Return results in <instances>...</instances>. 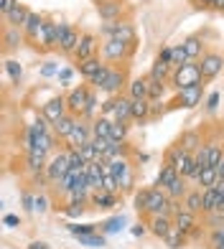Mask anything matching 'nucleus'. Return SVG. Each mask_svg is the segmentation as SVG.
<instances>
[{
  "instance_id": "f257e3e1",
  "label": "nucleus",
  "mask_w": 224,
  "mask_h": 249,
  "mask_svg": "<svg viewBox=\"0 0 224 249\" xmlns=\"http://www.w3.org/2000/svg\"><path fill=\"white\" fill-rule=\"evenodd\" d=\"M196 84H204V76H201V69H199L196 61H188L186 66H181V69H173L171 87L176 89V92L188 89V87H196Z\"/></svg>"
},
{
  "instance_id": "f03ea898",
  "label": "nucleus",
  "mask_w": 224,
  "mask_h": 249,
  "mask_svg": "<svg viewBox=\"0 0 224 249\" xmlns=\"http://www.w3.org/2000/svg\"><path fill=\"white\" fill-rule=\"evenodd\" d=\"M132 53H135V46H132V43L117 41V38H105V43H102V61H107L112 66L125 64Z\"/></svg>"
},
{
  "instance_id": "7ed1b4c3",
  "label": "nucleus",
  "mask_w": 224,
  "mask_h": 249,
  "mask_svg": "<svg viewBox=\"0 0 224 249\" xmlns=\"http://www.w3.org/2000/svg\"><path fill=\"white\" fill-rule=\"evenodd\" d=\"M99 36H102V38H117V41H125V43H132V46H135V28H132V23L125 20V18L102 23Z\"/></svg>"
},
{
  "instance_id": "20e7f679",
  "label": "nucleus",
  "mask_w": 224,
  "mask_h": 249,
  "mask_svg": "<svg viewBox=\"0 0 224 249\" xmlns=\"http://www.w3.org/2000/svg\"><path fill=\"white\" fill-rule=\"evenodd\" d=\"M99 115L105 117H112V120H122V122H130L132 120V99L130 97H110L105 105H102V112Z\"/></svg>"
},
{
  "instance_id": "39448f33",
  "label": "nucleus",
  "mask_w": 224,
  "mask_h": 249,
  "mask_svg": "<svg viewBox=\"0 0 224 249\" xmlns=\"http://www.w3.org/2000/svg\"><path fill=\"white\" fill-rule=\"evenodd\" d=\"M89 140H92V122L79 117L74 124V130L64 138V145H66V150H82Z\"/></svg>"
},
{
  "instance_id": "423d86ee",
  "label": "nucleus",
  "mask_w": 224,
  "mask_h": 249,
  "mask_svg": "<svg viewBox=\"0 0 224 249\" xmlns=\"http://www.w3.org/2000/svg\"><path fill=\"white\" fill-rule=\"evenodd\" d=\"M72 171V163H69V153L66 150H59V153H54L51 155V160L46 165V180L49 183H59V180Z\"/></svg>"
},
{
  "instance_id": "0eeeda50",
  "label": "nucleus",
  "mask_w": 224,
  "mask_h": 249,
  "mask_svg": "<svg viewBox=\"0 0 224 249\" xmlns=\"http://www.w3.org/2000/svg\"><path fill=\"white\" fill-rule=\"evenodd\" d=\"M171 211H173V198L166 194V188H150L145 216H158V213H171Z\"/></svg>"
},
{
  "instance_id": "6e6552de",
  "label": "nucleus",
  "mask_w": 224,
  "mask_h": 249,
  "mask_svg": "<svg viewBox=\"0 0 224 249\" xmlns=\"http://www.w3.org/2000/svg\"><path fill=\"white\" fill-rule=\"evenodd\" d=\"M61 31H64V23H54V20H46L38 33V41L36 46H41L43 51H51V49H59V41H61Z\"/></svg>"
},
{
  "instance_id": "1a4fd4ad",
  "label": "nucleus",
  "mask_w": 224,
  "mask_h": 249,
  "mask_svg": "<svg viewBox=\"0 0 224 249\" xmlns=\"http://www.w3.org/2000/svg\"><path fill=\"white\" fill-rule=\"evenodd\" d=\"M128 84H130V82H128V71L122 69V66H112L107 82L102 84V89H99V92H105L107 97H117V94H122V89H125Z\"/></svg>"
},
{
  "instance_id": "9d476101",
  "label": "nucleus",
  "mask_w": 224,
  "mask_h": 249,
  "mask_svg": "<svg viewBox=\"0 0 224 249\" xmlns=\"http://www.w3.org/2000/svg\"><path fill=\"white\" fill-rule=\"evenodd\" d=\"M97 51H99V38L94 36V33H82V41H79V46H76V51H74L72 59H74L76 64H84V61H89V59H94Z\"/></svg>"
},
{
  "instance_id": "9b49d317",
  "label": "nucleus",
  "mask_w": 224,
  "mask_h": 249,
  "mask_svg": "<svg viewBox=\"0 0 224 249\" xmlns=\"http://www.w3.org/2000/svg\"><path fill=\"white\" fill-rule=\"evenodd\" d=\"M204 102V84H196V87H188V89H181L176 92V99L173 105L176 107H184V109H194Z\"/></svg>"
},
{
  "instance_id": "f8f14e48",
  "label": "nucleus",
  "mask_w": 224,
  "mask_h": 249,
  "mask_svg": "<svg viewBox=\"0 0 224 249\" xmlns=\"http://www.w3.org/2000/svg\"><path fill=\"white\" fill-rule=\"evenodd\" d=\"M199 69H201V76H204V82H211V79H217L222 71H224V59L219 53H204L199 59Z\"/></svg>"
},
{
  "instance_id": "ddd939ff",
  "label": "nucleus",
  "mask_w": 224,
  "mask_h": 249,
  "mask_svg": "<svg viewBox=\"0 0 224 249\" xmlns=\"http://www.w3.org/2000/svg\"><path fill=\"white\" fill-rule=\"evenodd\" d=\"M64 115H69V107H66V97H54L46 105H41V117H46L51 124L59 122Z\"/></svg>"
},
{
  "instance_id": "4468645a",
  "label": "nucleus",
  "mask_w": 224,
  "mask_h": 249,
  "mask_svg": "<svg viewBox=\"0 0 224 249\" xmlns=\"http://www.w3.org/2000/svg\"><path fill=\"white\" fill-rule=\"evenodd\" d=\"M89 92H92L89 87H74L72 92L66 94V107H69L72 115L82 117V112H84V107H87V99H89Z\"/></svg>"
},
{
  "instance_id": "2eb2a0df",
  "label": "nucleus",
  "mask_w": 224,
  "mask_h": 249,
  "mask_svg": "<svg viewBox=\"0 0 224 249\" xmlns=\"http://www.w3.org/2000/svg\"><path fill=\"white\" fill-rule=\"evenodd\" d=\"M79 41H82V31L74 28V26H69V23H64L61 41H59V51L66 53V56H74L76 46H79Z\"/></svg>"
},
{
  "instance_id": "dca6fc26",
  "label": "nucleus",
  "mask_w": 224,
  "mask_h": 249,
  "mask_svg": "<svg viewBox=\"0 0 224 249\" xmlns=\"http://www.w3.org/2000/svg\"><path fill=\"white\" fill-rule=\"evenodd\" d=\"M173 226L176 229H181L184 234H188V236H194L196 234V213L194 211H188L186 206L184 209H178L176 213H173Z\"/></svg>"
},
{
  "instance_id": "f3484780",
  "label": "nucleus",
  "mask_w": 224,
  "mask_h": 249,
  "mask_svg": "<svg viewBox=\"0 0 224 249\" xmlns=\"http://www.w3.org/2000/svg\"><path fill=\"white\" fill-rule=\"evenodd\" d=\"M171 229H173V216H171V213H158V216H148V231L155 234L158 239H166Z\"/></svg>"
},
{
  "instance_id": "a211bd4d",
  "label": "nucleus",
  "mask_w": 224,
  "mask_h": 249,
  "mask_svg": "<svg viewBox=\"0 0 224 249\" xmlns=\"http://www.w3.org/2000/svg\"><path fill=\"white\" fill-rule=\"evenodd\" d=\"M125 13V3L122 0H105V3H97V16L105 20H120Z\"/></svg>"
},
{
  "instance_id": "6ab92c4d",
  "label": "nucleus",
  "mask_w": 224,
  "mask_h": 249,
  "mask_svg": "<svg viewBox=\"0 0 224 249\" xmlns=\"http://www.w3.org/2000/svg\"><path fill=\"white\" fill-rule=\"evenodd\" d=\"M46 153H41V150H26V171L31 176H38V173H46Z\"/></svg>"
},
{
  "instance_id": "aec40b11",
  "label": "nucleus",
  "mask_w": 224,
  "mask_h": 249,
  "mask_svg": "<svg viewBox=\"0 0 224 249\" xmlns=\"http://www.w3.org/2000/svg\"><path fill=\"white\" fill-rule=\"evenodd\" d=\"M23 41H26V33H23V28L5 26V31H3V49H5V51H16V49H18Z\"/></svg>"
},
{
  "instance_id": "412c9836",
  "label": "nucleus",
  "mask_w": 224,
  "mask_h": 249,
  "mask_svg": "<svg viewBox=\"0 0 224 249\" xmlns=\"http://www.w3.org/2000/svg\"><path fill=\"white\" fill-rule=\"evenodd\" d=\"M89 206H94V209H115L117 206V194H110V191H92V194H89Z\"/></svg>"
},
{
  "instance_id": "4be33fe9",
  "label": "nucleus",
  "mask_w": 224,
  "mask_h": 249,
  "mask_svg": "<svg viewBox=\"0 0 224 249\" xmlns=\"http://www.w3.org/2000/svg\"><path fill=\"white\" fill-rule=\"evenodd\" d=\"M128 97L130 99H150L148 94V76H138L128 84Z\"/></svg>"
},
{
  "instance_id": "5701e85b",
  "label": "nucleus",
  "mask_w": 224,
  "mask_h": 249,
  "mask_svg": "<svg viewBox=\"0 0 224 249\" xmlns=\"http://www.w3.org/2000/svg\"><path fill=\"white\" fill-rule=\"evenodd\" d=\"M43 23H46V20H43L38 13H31L28 20H26V26H23L26 41H33V43H36V41H38V33H41V28H43Z\"/></svg>"
},
{
  "instance_id": "b1692460",
  "label": "nucleus",
  "mask_w": 224,
  "mask_h": 249,
  "mask_svg": "<svg viewBox=\"0 0 224 249\" xmlns=\"http://www.w3.org/2000/svg\"><path fill=\"white\" fill-rule=\"evenodd\" d=\"M76 120H79V117H76V115H72V112H69V115H64L59 122H54L51 124V130H54V135H56V138H66V135H69L72 130H74V124H76Z\"/></svg>"
},
{
  "instance_id": "393cba45",
  "label": "nucleus",
  "mask_w": 224,
  "mask_h": 249,
  "mask_svg": "<svg viewBox=\"0 0 224 249\" xmlns=\"http://www.w3.org/2000/svg\"><path fill=\"white\" fill-rule=\"evenodd\" d=\"M105 64H107V61H99V56H94V59H89V61H84V64H76V66H79V74L87 79V82H92V79L102 71Z\"/></svg>"
},
{
  "instance_id": "a878e982",
  "label": "nucleus",
  "mask_w": 224,
  "mask_h": 249,
  "mask_svg": "<svg viewBox=\"0 0 224 249\" xmlns=\"http://www.w3.org/2000/svg\"><path fill=\"white\" fill-rule=\"evenodd\" d=\"M28 16H31V10L23 5V3H18L13 10H10V13H8V26H16V28H23L26 26V20H28Z\"/></svg>"
},
{
  "instance_id": "bb28decb",
  "label": "nucleus",
  "mask_w": 224,
  "mask_h": 249,
  "mask_svg": "<svg viewBox=\"0 0 224 249\" xmlns=\"http://www.w3.org/2000/svg\"><path fill=\"white\" fill-rule=\"evenodd\" d=\"M150 120V99H132V122Z\"/></svg>"
},
{
  "instance_id": "cd10ccee",
  "label": "nucleus",
  "mask_w": 224,
  "mask_h": 249,
  "mask_svg": "<svg viewBox=\"0 0 224 249\" xmlns=\"http://www.w3.org/2000/svg\"><path fill=\"white\" fill-rule=\"evenodd\" d=\"M110 130H112V117L99 115L97 120H92V138H107L110 140Z\"/></svg>"
},
{
  "instance_id": "c85d7f7f",
  "label": "nucleus",
  "mask_w": 224,
  "mask_h": 249,
  "mask_svg": "<svg viewBox=\"0 0 224 249\" xmlns=\"http://www.w3.org/2000/svg\"><path fill=\"white\" fill-rule=\"evenodd\" d=\"M176 176H178L176 168H173V165H168V163H163V165H161V171H158V176H155V186H158V188H168V186L173 183V178H176Z\"/></svg>"
},
{
  "instance_id": "c756f323",
  "label": "nucleus",
  "mask_w": 224,
  "mask_h": 249,
  "mask_svg": "<svg viewBox=\"0 0 224 249\" xmlns=\"http://www.w3.org/2000/svg\"><path fill=\"white\" fill-rule=\"evenodd\" d=\"M184 49H186V53H188V59H191V61H196V59L204 56V43H201L199 36H188L184 41Z\"/></svg>"
},
{
  "instance_id": "7c9ffc66",
  "label": "nucleus",
  "mask_w": 224,
  "mask_h": 249,
  "mask_svg": "<svg viewBox=\"0 0 224 249\" xmlns=\"http://www.w3.org/2000/svg\"><path fill=\"white\" fill-rule=\"evenodd\" d=\"M184 206L188 211H194V213H204V201H201V188L196 191H188V194L184 196Z\"/></svg>"
},
{
  "instance_id": "2f4dec72",
  "label": "nucleus",
  "mask_w": 224,
  "mask_h": 249,
  "mask_svg": "<svg viewBox=\"0 0 224 249\" xmlns=\"http://www.w3.org/2000/svg\"><path fill=\"white\" fill-rule=\"evenodd\" d=\"M166 194L171 196L173 201H178V198H184V196L188 194V191H186V176H181V173H178V176L173 178V183H171V186L166 188Z\"/></svg>"
},
{
  "instance_id": "473e14b6",
  "label": "nucleus",
  "mask_w": 224,
  "mask_h": 249,
  "mask_svg": "<svg viewBox=\"0 0 224 249\" xmlns=\"http://www.w3.org/2000/svg\"><path fill=\"white\" fill-rule=\"evenodd\" d=\"M171 74H173V66H171V64H168V61H161V59H155L153 69H150V76H153V79H161V82H171Z\"/></svg>"
},
{
  "instance_id": "72a5a7b5",
  "label": "nucleus",
  "mask_w": 224,
  "mask_h": 249,
  "mask_svg": "<svg viewBox=\"0 0 224 249\" xmlns=\"http://www.w3.org/2000/svg\"><path fill=\"white\" fill-rule=\"evenodd\" d=\"M178 145H181L186 153H196L204 142H201V135H199V132H184L181 140H178Z\"/></svg>"
},
{
  "instance_id": "f704fd0d",
  "label": "nucleus",
  "mask_w": 224,
  "mask_h": 249,
  "mask_svg": "<svg viewBox=\"0 0 224 249\" xmlns=\"http://www.w3.org/2000/svg\"><path fill=\"white\" fill-rule=\"evenodd\" d=\"M128 132H130V124H128V122H122V120H112L110 140H115V142H128Z\"/></svg>"
},
{
  "instance_id": "c9c22d12",
  "label": "nucleus",
  "mask_w": 224,
  "mask_h": 249,
  "mask_svg": "<svg viewBox=\"0 0 224 249\" xmlns=\"http://www.w3.org/2000/svg\"><path fill=\"white\" fill-rule=\"evenodd\" d=\"M188 61H191V59H188L184 43H176V46L171 49V66H173V69H181V66H186Z\"/></svg>"
},
{
  "instance_id": "e433bc0d",
  "label": "nucleus",
  "mask_w": 224,
  "mask_h": 249,
  "mask_svg": "<svg viewBox=\"0 0 224 249\" xmlns=\"http://www.w3.org/2000/svg\"><path fill=\"white\" fill-rule=\"evenodd\" d=\"M219 180V173H217V168H204V171H201V176H199V188L204 191V188H214V183Z\"/></svg>"
},
{
  "instance_id": "4c0bfd02",
  "label": "nucleus",
  "mask_w": 224,
  "mask_h": 249,
  "mask_svg": "<svg viewBox=\"0 0 224 249\" xmlns=\"http://www.w3.org/2000/svg\"><path fill=\"white\" fill-rule=\"evenodd\" d=\"M219 194H217V191L214 188H204V191H201V201H204V213H211V211H214L217 209V203H219Z\"/></svg>"
},
{
  "instance_id": "58836bf2",
  "label": "nucleus",
  "mask_w": 224,
  "mask_h": 249,
  "mask_svg": "<svg viewBox=\"0 0 224 249\" xmlns=\"http://www.w3.org/2000/svg\"><path fill=\"white\" fill-rule=\"evenodd\" d=\"M186 239H188V234H184L181 229H176V226H173V229L171 231H168V236H166V244L168 247H171V249H181L184 244H186Z\"/></svg>"
},
{
  "instance_id": "ea45409f",
  "label": "nucleus",
  "mask_w": 224,
  "mask_h": 249,
  "mask_svg": "<svg viewBox=\"0 0 224 249\" xmlns=\"http://www.w3.org/2000/svg\"><path fill=\"white\" fill-rule=\"evenodd\" d=\"M166 87H168V82H161V79H153V76L148 74V94H150V99H163V94H166Z\"/></svg>"
},
{
  "instance_id": "a19ab883",
  "label": "nucleus",
  "mask_w": 224,
  "mask_h": 249,
  "mask_svg": "<svg viewBox=\"0 0 224 249\" xmlns=\"http://www.w3.org/2000/svg\"><path fill=\"white\" fill-rule=\"evenodd\" d=\"M206 148H209V163H211V168H217V165L224 160V150H222V145H219L217 140H209V142H206Z\"/></svg>"
},
{
  "instance_id": "79ce46f5",
  "label": "nucleus",
  "mask_w": 224,
  "mask_h": 249,
  "mask_svg": "<svg viewBox=\"0 0 224 249\" xmlns=\"http://www.w3.org/2000/svg\"><path fill=\"white\" fill-rule=\"evenodd\" d=\"M97 109H99V105H97V94H94V92H89L87 107H84V112H82V120H87V122L97 120Z\"/></svg>"
},
{
  "instance_id": "37998d69",
  "label": "nucleus",
  "mask_w": 224,
  "mask_h": 249,
  "mask_svg": "<svg viewBox=\"0 0 224 249\" xmlns=\"http://www.w3.org/2000/svg\"><path fill=\"white\" fill-rule=\"evenodd\" d=\"M5 71H8V76H10V82H20V76H23V66H20L16 59H5Z\"/></svg>"
},
{
  "instance_id": "c03bdc74",
  "label": "nucleus",
  "mask_w": 224,
  "mask_h": 249,
  "mask_svg": "<svg viewBox=\"0 0 224 249\" xmlns=\"http://www.w3.org/2000/svg\"><path fill=\"white\" fill-rule=\"evenodd\" d=\"M122 226H125V216H112L110 221L102 224V231H105V234H115V231L122 229Z\"/></svg>"
},
{
  "instance_id": "a18cd8bd",
  "label": "nucleus",
  "mask_w": 224,
  "mask_h": 249,
  "mask_svg": "<svg viewBox=\"0 0 224 249\" xmlns=\"http://www.w3.org/2000/svg\"><path fill=\"white\" fill-rule=\"evenodd\" d=\"M69 231L74 236H87V234H94L97 231V224H72Z\"/></svg>"
},
{
  "instance_id": "49530a36",
  "label": "nucleus",
  "mask_w": 224,
  "mask_h": 249,
  "mask_svg": "<svg viewBox=\"0 0 224 249\" xmlns=\"http://www.w3.org/2000/svg\"><path fill=\"white\" fill-rule=\"evenodd\" d=\"M148 198H150V188H143V191H138V194H135V209L140 213L148 211Z\"/></svg>"
},
{
  "instance_id": "de8ad7c7",
  "label": "nucleus",
  "mask_w": 224,
  "mask_h": 249,
  "mask_svg": "<svg viewBox=\"0 0 224 249\" xmlns=\"http://www.w3.org/2000/svg\"><path fill=\"white\" fill-rule=\"evenodd\" d=\"M194 158H196L199 168H211V163H209V148H206V142H204V145H201V148L194 153Z\"/></svg>"
},
{
  "instance_id": "09e8293b",
  "label": "nucleus",
  "mask_w": 224,
  "mask_h": 249,
  "mask_svg": "<svg viewBox=\"0 0 224 249\" xmlns=\"http://www.w3.org/2000/svg\"><path fill=\"white\" fill-rule=\"evenodd\" d=\"M66 150V148H64ZM69 153V163H72V168H87V160L82 158V153L79 150H66Z\"/></svg>"
},
{
  "instance_id": "8fccbe9b",
  "label": "nucleus",
  "mask_w": 224,
  "mask_h": 249,
  "mask_svg": "<svg viewBox=\"0 0 224 249\" xmlns=\"http://www.w3.org/2000/svg\"><path fill=\"white\" fill-rule=\"evenodd\" d=\"M82 244H89V247H105V236H97V234H87V236H79Z\"/></svg>"
},
{
  "instance_id": "3c124183",
  "label": "nucleus",
  "mask_w": 224,
  "mask_h": 249,
  "mask_svg": "<svg viewBox=\"0 0 224 249\" xmlns=\"http://www.w3.org/2000/svg\"><path fill=\"white\" fill-rule=\"evenodd\" d=\"M163 109V99H150V117H161Z\"/></svg>"
},
{
  "instance_id": "603ef678",
  "label": "nucleus",
  "mask_w": 224,
  "mask_h": 249,
  "mask_svg": "<svg viewBox=\"0 0 224 249\" xmlns=\"http://www.w3.org/2000/svg\"><path fill=\"white\" fill-rule=\"evenodd\" d=\"M18 5V0H0V13H3V18H8V13Z\"/></svg>"
},
{
  "instance_id": "864d4df0",
  "label": "nucleus",
  "mask_w": 224,
  "mask_h": 249,
  "mask_svg": "<svg viewBox=\"0 0 224 249\" xmlns=\"http://www.w3.org/2000/svg\"><path fill=\"white\" fill-rule=\"evenodd\" d=\"M46 209H49V198H46V196H36V211L43 213Z\"/></svg>"
},
{
  "instance_id": "5fc2aeb1",
  "label": "nucleus",
  "mask_w": 224,
  "mask_h": 249,
  "mask_svg": "<svg viewBox=\"0 0 224 249\" xmlns=\"http://www.w3.org/2000/svg\"><path fill=\"white\" fill-rule=\"evenodd\" d=\"M3 221H5V226H20V219L16 216V213H5Z\"/></svg>"
},
{
  "instance_id": "6e6d98bb",
  "label": "nucleus",
  "mask_w": 224,
  "mask_h": 249,
  "mask_svg": "<svg viewBox=\"0 0 224 249\" xmlns=\"http://www.w3.org/2000/svg\"><path fill=\"white\" fill-rule=\"evenodd\" d=\"M171 49H173V46H163V49H161V53H158V59L171 64Z\"/></svg>"
},
{
  "instance_id": "4d7b16f0",
  "label": "nucleus",
  "mask_w": 224,
  "mask_h": 249,
  "mask_svg": "<svg viewBox=\"0 0 224 249\" xmlns=\"http://www.w3.org/2000/svg\"><path fill=\"white\" fill-rule=\"evenodd\" d=\"M217 105H219V94L214 92V94H209V99H206V109H217Z\"/></svg>"
},
{
  "instance_id": "13d9d810",
  "label": "nucleus",
  "mask_w": 224,
  "mask_h": 249,
  "mask_svg": "<svg viewBox=\"0 0 224 249\" xmlns=\"http://www.w3.org/2000/svg\"><path fill=\"white\" fill-rule=\"evenodd\" d=\"M145 229H148V224H138V226H132L130 231H132V236H143V234H145Z\"/></svg>"
},
{
  "instance_id": "bf43d9fd",
  "label": "nucleus",
  "mask_w": 224,
  "mask_h": 249,
  "mask_svg": "<svg viewBox=\"0 0 224 249\" xmlns=\"http://www.w3.org/2000/svg\"><path fill=\"white\" fill-rule=\"evenodd\" d=\"M196 5H199V8H204V10H209V8H214V5H217V0H196Z\"/></svg>"
},
{
  "instance_id": "052dcab7",
  "label": "nucleus",
  "mask_w": 224,
  "mask_h": 249,
  "mask_svg": "<svg viewBox=\"0 0 224 249\" xmlns=\"http://www.w3.org/2000/svg\"><path fill=\"white\" fill-rule=\"evenodd\" d=\"M41 74H43V76H51V74H56V66H54V64H46V66L41 69Z\"/></svg>"
},
{
  "instance_id": "680f3d73",
  "label": "nucleus",
  "mask_w": 224,
  "mask_h": 249,
  "mask_svg": "<svg viewBox=\"0 0 224 249\" xmlns=\"http://www.w3.org/2000/svg\"><path fill=\"white\" fill-rule=\"evenodd\" d=\"M28 249H49V244H46V242H31Z\"/></svg>"
},
{
  "instance_id": "e2e57ef3",
  "label": "nucleus",
  "mask_w": 224,
  "mask_h": 249,
  "mask_svg": "<svg viewBox=\"0 0 224 249\" xmlns=\"http://www.w3.org/2000/svg\"><path fill=\"white\" fill-rule=\"evenodd\" d=\"M214 191H217L219 196H224V178H219L217 183H214Z\"/></svg>"
},
{
  "instance_id": "0e129e2a",
  "label": "nucleus",
  "mask_w": 224,
  "mask_h": 249,
  "mask_svg": "<svg viewBox=\"0 0 224 249\" xmlns=\"http://www.w3.org/2000/svg\"><path fill=\"white\" fill-rule=\"evenodd\" d=\"M59 76H61V82H69V76H72V71H69V69H64V71H61Z\"/></svg>"
},
{
  "instance_id": "69168bd1",
  "label": "nucleus",
  "mask_w": 224,
  "mask_h": 249,
  "mask_svg": "<svg viewBox=\"0 0 224 249\" xmlns=\"http://www.w3.org/2000/svg\"><path fill=\"white\" fill-rule=\"evenodd\" d=\"M214 10H222V13H224V0H217V5H214Z\"/></svg>"
},
{
  "instance_id": "338daca9",
  "label": "nucleus",
  "mask_w": 224,
  "mask_h": 249,
  "mask_svg": "<svg viewBox=\"0 0 224 249\" xmlns=\"http://www.w3.org/2000/svg\"><path fill=\"white\" fill-rule=\"evenodd\" d=\"M94 3H105V0H94Z\"/></svg>"
},
{
  "instance_id": "774afa93",
  "label": "nucleus",
  "mask_w": 224,
  "mask_h": 249,
  "mask_svg": "<svg viewBox=\"0 0 224 249\" xmlns=\"http://www.w3.org/2000/svg\"><path fill=\"white\" fill-rule=\"evenodd\" d=\"M217 249H224V244H219V247H217Z\"/></svg>"
}]
</instances>
